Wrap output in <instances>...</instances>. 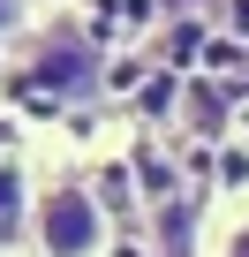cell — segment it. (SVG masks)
<instances>
[{
	"instance_id": "cell-1",
	"label": "cell",
	"mask_w": 249,
	"mask_h": 257,
	"mask_svg": "<svg viewBox=\"0 0 249 257\" xmlns=\"http://www.w3.org/2000/svg\"><path fill=\"white\" fill-rule=\"evenodd\" d=\"M98 68H106V53H98V38H91L83 23H46V31H31V38H23V61H16V76H23L38 98H91V91H98Z\"/></svg>"
},
{
	"instance_id": "cell-2",
	"label": "cell",
	"mask_w": 249,
	"mask_h": 257,
	"mask_svg": "<svg viewBox=\"0 0 249 257\" xmlns=\"http://www.w3.org/2000/svg\"><path fill=\"white\" fill-rule=\"evenodd\" d=\"M31 249L38 257H106L113 249V219H106L98 189L46 182L38 189V212H31Z\"/></svg>"
},
{
	"instance_id": "cell-3",
	"label": "cell",
	"mask_w": 249,
	"mask_h": 257,
	"mask_svg": "<svg viewBox=\"0 0 249 257\" xmlns=\"http://www.w3.org/2000/svg\"><path fill=\"white\" fill-rule=\"evenodd\" d=\"M31 212H38V189L16 159H0V249H16L31 242Z\"/></svg>"
},
{
	"instance_id": "cell-4",
	"label": "cell",
	"mask_w": 249,
	"mask_h": 257,
	"mask_svg": "<svg viewBox=\"0 0 249 257\" xmlns=\"http://www.w3.org/2000/svg\"><path fill=\"white\" fill-rule=\"evenodd\" d=\"M31 16H38V0H0V53H8V46H23V38L38 31Z\"/></svg>"
},
{
	"instance_id": "cell-5",
	"label": "cell",
	"mask_w": 249,
	"mask_h": 257,
	"mask_svg": "<svg viewBox=\"0 0 249 257\" xmlns=\"http://www.w3.org/2000/svg\"><path fill=\"white\" fill-rule=\"evenodd\" d=\"M219 257H249V219H234V227H226V242H219Z\"/></svg>"
}]
</instances>
